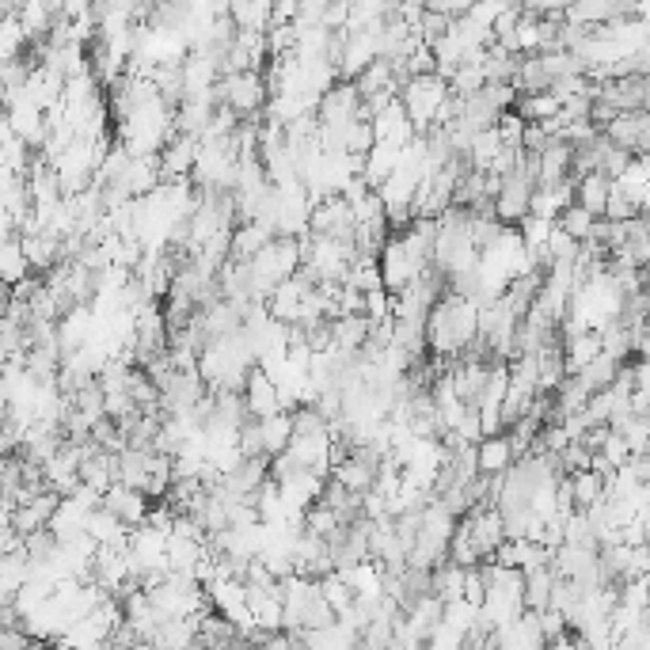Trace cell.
Listing matches in <instances>:
<instances>
[{"mask_svg":"<svg viewBox=\"0 0 650 650\" xmlns=\"http://www.w3.org/2000/svg\"><path fill=\"white\" fill-rule=\"evenodd\" d=\"M445 96H449V88H445V80L434 77V73H430V77H407L400 84V92H396L403 115H407V122H411L415 134H426V130L434 126V115H438V107Z\"/></svg>","mask_w":650,"mask_h":650,"instance_id":"cell-1","label":"cell"},{"mask_svg":"<svg viewBox=\"0 0 650 650\" xmlns=\"http://www.w3.org/2000/svg\"><path fill=\"white\" fill-rule=\"evenodd\" d=\"M601 134L609 137L616 149H624L631 156H647V145H650V115L647 111H628V115H616L601 130Z\"/></svg>","mask_w":650,"mask_h":650,"instance_id":"cell-2","label":"cell"},{"mask_svg":"<svg viewBox=\"0 0 650 650\" xmlns=\"http://www.w3.org/2000/svg\"><path fill=\"white\" fill-rule=\"evenodd\" d=\"M647 96H650V77H620V80H605L597 88V99L609 103L616 115H628V111H647Z\"/></svg>","mask_w":650,"mask_h":650,"instance_id":"cell-3","label":"cell"},{"mask_svg":"<svg viewBox=\"0 0 650 650\" xmlns=\"http://www.w3.org/2000/svg\"><path fill=\"white\" fill-rule=\"evenodd\" d=\"M240 400H244V411H248V419L263 422L270 415H282V403H278V388L267 381V373L263 369H251L248 381H244V392H240Z\"/></svg>","mask_w":650,"mask_h":650,"instance_id":"cell-4","label":"cell"},{"mask_svg":"<svg viewBox=\"0 0 650 650\" xmlns=\"http://www.w3.org/2000/svg\"><path fill=\"white\" fill-rule=\"evenodd\" d=\"M103 510L107 514H115L126 529H137V525H145V514H149V498L134 491V487H122V483H111L107 491H103Z\"/></svg>","mask_w":650,"mask_h":650,"instance_id":"cell-5","label":"cell"},{"mask_svg":"<svg viewBox=\"0 0 650 650\" xmlns=\"http://www.w3.org/2000/svg\"><path fill=\"white\" fill-rule=\"evenodd\" d=\"M514 449H510V438L506 434H495V438H483L476 445V472L487 479L502 476L510 464H514Z\"/></svg>","mask_w":650,"mask_h":650,"instance_id":"cell-6","label":"cell"},{"mask_svg":"<svg viewBox=\"0 0 650 650\" xmlns=\"http://www.w3.org/2000/svg\"><path fill=\"white\" fill-rule=\"evenodd\" d=\"M23 259L31 270H54L61 263V240L50 232H35V236H23L20 240Z\"/></svg>","mask_w":650,"mask_h":650,"instance_id":"cell-7","label":"cell"},{"mask_svg":"<svg viewBox=\"0 0 650 650\" xmlns=\"http://www.w3.org/2000/svg\"><path fill=\"white\" fill-rule=\"evenodd\" d=\"M612 187L628 198L635 210H647V156H635L624 172L612 179Z\"/></svg>","mask_w":650,"mask_h":650,"instance_id":"cell-8","label":"cell"},{"mask_svg":"<svg viewBox=\"0 0 650 650\" xmlns=\"http://www.w3.org/2000/svg\"><path fill=\"white\" fill-rule=\"evenodd\" d=\"M517 54L510 50H502V46H487L483 50V58H479V73H483V84H514L517 77Z\"/></svg>","mask_w":650,"mask_h":650,"instance_id":"cell-9","label":"cell"},{"mask_svg":"<svg viewBox=\"0 0 650 650\" xmlns=\"http://www.w3.org/2000/svg\"><path fill=\"white\" fill-rule=\"evenodd\" d=\"M552 586H555L552 567H536V571H529V574H525V582H521V609L548 612V601H552Z\"/></svg>","mask_w":650,"mask_h":650,"instance_id":"cell-10","label":"cell"},{"mask_svg":"<svg viewBox=\"0 0 650 650\" xmlns=\"http://www.w3.org/2000/svg\"><path fill=\"white\" fill-rule=\"evenodd\" d=\"M605 198H609V179L605 175L590 172L582 175V179H574V206H582L590 217L605 213Z\"/></svg>","mask_w":650,"mask_h":650,"instance_id":"cell-11","label":"cell"},{"mask_svg":"<svg viewBox=\"0 0 650 650\" xmlns=\"http://www.w3.org/2000/svg\"><path fill=\"white\" fill-rule=\"evenodd\" d=\"M229 20L236 31L267 35L270 31V4L267 0H255V4H229Z\"/></svg>","mask_w":650,"mask_h":650,"instance_id":"cell-12","label":"cell"},{"mask_svg":"<svg viewBox=\"0 0 650 650\" xmlns=\"http://www.w3.org/2000/svg\"><path fill=\"white\" fill-rule=\"evenodd\" d=\"M259 438H263V457H278V453H286L289 438H293V426H289V415H270V419L259 422Z\"/></svg>","mask_w":650,"mask_h":650,"instance_id":"cell-13","label":"cell"},{"mask_svg":"<svg viewBox=\"0 0 650 650\" xmlns=\"http://www.w3.org/2000/svg\"><path fill=\"white\" fill-rule=\"evenodd\" d=\"M567 487H571L574 510H590L593 502L605 498V479L597 472H574V476H567Z\"/></svg>","mask_w":650,"mask_h":650,"instance_id":"cell-14","label":"cell"},{"mask_svg":"<svg viewBox=\"0 0 650 650\" xmlns=\"http://www.w3.org/2000/svg\"><path fill=\"white\" fill-rule=\"evenodd\" d=\"M620 365H624V362H616V358H609V354H597L590 365H582V369H578V377L586 381V388H590V392H605V388H612V381H616Z\"/></svg>","mask_w":650,"mask_h":650,"instance_id":"cell-15","label":"cell"},{"mask_svg":"<svg viewBox=\"0 0 650 650\" xmlns=\"http://www.w3.org/2000/svg\"><path fill=\"white\" fill-rule=\"evenodd\" d=\"M593 221H597V217H590V213L582 210V206H567V210H563V213H559V217H555V229H559V232H567L571 240H578V244H582V240L590 236Z\"/></svg>","mask_w":650,"mask_h":650,"instance_id":"cell-16","label":"cell"}]
</instances>
